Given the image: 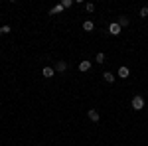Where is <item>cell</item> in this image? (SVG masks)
<instances>
[{"label": "cell", "instance_id": "cell-1", "mask_svg": "<svg viewBox=\"0 0 148 146\" xmlns=\"http://www.w3.org/2000/svg\"><path fill=\"white\" fill-rule=\"evenodd\" d=\"M144 107V99L140 97V95H136V97H132V109L134 111H140Z\"/></svg>", "mask_w": 148, "mask_h": 146}, {"label": "cell", "instance_id": "cell-2", "mask_svg": "<svg viewBox=\"0 0 148 146\" xmlns=\"http://www.w3.org/2000/svg\"><path fill=\"white\" fill-rule=\"evenodd\" d=\"M109 32H111L113 36H119V34H121V26H119L116 22H114V24H111V26H109Z\"/></svg>", "mask_w": 148, "mask_h": 146}, {"label": "cell", "instance_id": "cell-3", "mask_svg": "<svg viewBox=\"0 0 148 146\" xmlns=\"http://www.w3.org/2000/svg\"><path fill=\"white\" fill-rule=\"evenodd\" d=\"M89 69H91V63H89L87 59H85V61H81V63H79V71H89Z\"/></svg>", "mask_w": 148, "mask_h": 146}, {"label": "cell", "instance_id": "cell-4", "mask_svg": "<svg viewBox=\"0 0 148 146\" xmlns=\"http://www.w3.org/2000/svg\"><path fill=\"white\" fill-rule=\"evenodd\" d=\"M103 79H105L107 83H114V75L111 73V71H105V75H103Z\"/></svg>", "mask_w": 148, "mask_h": 146}, {"label": "cell", "instance_id": "cell-5", "mask_svg": "<svg viewBox=\"0 0 148 146\" xmlns=\"http://www.w3.org/2000/svg\"><path fill=\"white\" fill-rule=\"evenodd\" d=\"M93 28H95V24H93L91 20H87V22H83V30H85V32H91Z\"/></svg>", "mask_w": 148, "mask_h": 146}, {"label": "cell", "instance_id": "cell-6", "mask_svg": "<svg viewBox=\"0 0 148 146\" xmlns=\"http://www.w3.org/2000/svg\"><path fill=\"white\" fill-rule=\"evenodd\" d=\"M89 119H91V121H95V123H97V121H99V119H101V117H99V112L95 111V109H91V111H89Z\"/></svg>", "mask_w": 148, "mask_h": 146}, {"label": "cell", "instance_id": "cell-7", "mask_svg": "<svg viewBox=\"0 0 148 146\" xmlns=\"http://www.w3.org/2000/svg\"><path fill=\"white\" fill-rule=\"evenodd\" d=\"M56 69H57V71H65V69H67V63H65V61H57Z\"/></svg>", "mask_w": 148, "mask_h": 146}, {"label": "cell", "instance_id": "cell-8", "mask_svg": "<svg viewBox=\"0 0 148 146\" xmlns=\"http://www.w3.org/2000/svg\"><path fill=\"white\" fill-rule=\"evenodd\" d=\"M44 77H53V67H44Z\"/></svg>", "mask_w": 148, "mask_h": 146}, {"label": "cell", "instance_id": "cell-9", "mask_svg": "<svg viewBox=\"0 0 148 146\" xmlns=\"http://www.w3.org/2000/svg\"><path fill=\"white\" fill-rule=\"evenodd\" d=\"M119 77H128V67H119Z\"/></svg>", "mask_w": 148, "mask_h": 146}, {"label": "cell", "instance_id": "cell-10", "mask_svg": "<svg viewBox=\"0 0 148 146\" xmlns=\"http://www.w3.org/2000/svg\"><path fill=\"white\" fill-rule=\"evenodd\" d=\"M61 10H63V6H61V4H57V6H53V8L49 10V14L53 16V14H59V12H61Z\"/></svg>", "mask_w": 148, "mask_h": 146}, {"label": "cell", "instance_id": "cell-11", "mask_svg": "<svg viewBox=\"0 0 148 146\" xmlns=\"http://www.w3.org/2000/svg\"><path fill=\"white\" fill-rule=\"evenodd\" d=\"M119 26H121V28H123V26H128V18H126V16H121V18H119Z\"/></svg>", "mask_w": 148, "mask_h": 146}, {"label": "cell", "instance_id": "cell-12", "mask_svg": "<svg viewBox=\"0 0 148 146\" xmlns=\"http://www.w3.org/2000/svg\"><path fill=\"white\" fill-rule=\"evenodd\" d=\"M61 6H63V8H69V6H73V0H63V2H61Z\"/></svg>", "mask_w": 148, "mask_h": 146}, {"label": "cell", "instance_id": "cell-13", "mask_svg": "<svg viewBox=\"0 0 148 146\" xmlns=\"http://www.w3.org/2000/svg\"><path fill=\"white\" fill-rule=\"evenodd\" d=\"M85 10H87V12H93V10H95V4L87 2V4H85Z\"/></svg>", "mask_w": 148, "mask_h": 146}, {"label": "cell", "instance_id": "cell-14", "mask_svg": "<svg viewBox=\"0 0 148 146\" xmlns=\"http://www.w3.org/2000/svg\"><path fill=\"white\" fill-rule=\"evenodd\" d=\"M97 61H99V63H103V61H105V53H103V51H99V53H97Z\"/></svg>", "mask_w": 148, "mask_h": 146}, {"label": "cell", "instance_id": "cell-15", "mask_svg": "<svg viewBox=\"0 0 148 146\" xmlns=\"http://www.w3.org/2000/svg\"><path fill=\"white\" fill-rule=\"evenodd\" d=\"M140 16H142V18H146V16H148V8H146V6L140 8Z\"/></svg>", "mask_w": 148, "mask_h": 146}, {"label": "cell", "instance_id": "cell-16", "mask_svg": "<svg viewBox=\"0 0 148 146\" xmlns=\"http://www.w3.org/2000/svg\"><path fill=\"white\" fill-rule=\"evenodd\" d=\"M0 32H2V34H8V32H10V26H2Z\"/></svg>", "mask_w": 148, "mask_h": 146}, {"label": "cell", "instance_id": "cell-17", "mask_svg": "<svg viewBox=\"0 0 148 146\" xmlns=\"http://www.w3.org/2000/svg\"><path fill=\"white\" fill-rule=\"evenodd\" d=\"M0 34H2V32H0Z\"/></svg>", "mask_w": 148, "mask_h": 146}]
</instances>
